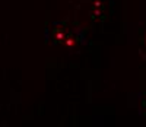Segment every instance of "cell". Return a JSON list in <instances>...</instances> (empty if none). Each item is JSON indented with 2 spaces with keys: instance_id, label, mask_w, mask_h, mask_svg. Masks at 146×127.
<instances>
[{
  "instance_id": "cell-1",
  "label": "cell",
  "mask_w": 146,
  "mask_h": 127,
  "mask_svg": "<svg viewBox=\"0 0 146 127\" xmlns=\"http://www.w3.org/2000/svg\"><path fill=\"white\" fill-rule=\"evenodd\" d=\"M50 31L51 34L48 35V40L54 44H64L67 47H72L83 41V31L80 28L69 27L64 22L54 23Z\"/></svg>"
},
{
  "instance_id": "cell-2",
  "label": "cell",
  "mask_w": 146,
  "mask_h": 127,
  "mask_svg": "<svg viewBox=\"0 0 146 127\" xmlns=\"http://www.w3.org/2000/svg\"><path fill=\"white\" fill-rule=\"evenodd\" d=\"M107 15V6L105 3L102 2H96L92 5L91 7V16L95 18V19H98V18H104Z\"/></svg>"
},
{
  "instance_id": "cell-3",
  "label": "cell",
  "mask_w": 146,
  "mask_h": 127,
  "mask_svg": "<svg viewBox=\"0 0 146 127\" xmlns=\"http://www.w3.org/2000/svg\"><path fill=\"white\" fill-rule=\"evenodd\" d=\"M145 47H146V37H145Z\"/></svg>"
}]
</instances>
